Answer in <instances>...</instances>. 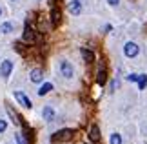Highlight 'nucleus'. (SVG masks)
Wrapping results in <instances>:
<instances>
[{
	"instance_id": "b1692460",
	"label": "nucleus",
	"mask_w": 147,
	"mask_h": 144,
	"mask_svg": "<svg viewBox=\"0 0 147 144\" xmlns=\"http://www.w3.org/2000/svg\"><path fill=\"white\" fill-rule=\"evenodd\" d=\"M0 16H2V8H0Z\"/></svg>"
},
{
	"instance_id": "5701e85b",
	"label": "nucleus",
	"mask_w": 147,
	"mask_h": 144,
	"mask_svg": "<svg viewBox=\"0 0 147 144\" xmlns=\"http://www.w3.org/2000/svg\"><path fill=\"white\" fill-rule=\"evenodd\" d=\"M104 29H105V33H109V31H111V29H113V26H111V24H107V26H105V27H104Z\"/></svg>"
},
{
	"instance_id": "a211bd4d",
	"label": "nucleus",
	"mask_w": 147,
	"mask_h": 144,
	"mask_svg": "<svg viewBox=\"0 0 147 144\" xmlns=\"http://www.w3.org/2000/svg\"><path fill=\"white\" fill-rule=\"evenodd\" d=\"M5 128H7V122H5L4 119H0V133H2V131H5Z\"/></svg>"
},
{
	"instance_id": "f03ea898",
	"label": "nucleus",
	"mask_w": 147,
	"mask_h": 144,
	"mask_svg": "<svg viewBox=\"0 0 147 144\" xmlns=\"http://www.w3.org/2000/svg\"><path fill=\"white\" fill-rule=\"evenodd\" d=\"M123 55L127 59H134V57L140 55V46L136 42H125L123 44Z\"/></svg>"
},
{
	"instance_id": "9b49d317",
	"label": "nucleus",
	"mask_w": 147,
	"mask_h": 144,
	"mask_svg": "<svg viewBox=\"0 0 147 144\" xmlns=\"http://www.w3.org/2000/svg\"><path fill=\"white\" fill-rule=\"evenodd\" d=\"M42 80H44V71L40 70V68H35V70H31V82L38 84V82H42Z\"/></svg>"
},
{
	"instance_id": "f3484780",
	"label": "nucleus",
	"mask_w": 147,
	"mask_h": 144,
	"mask_svg": "<svg viewBox=\"0 0 147 144\" xmlns=\"http://www.w3.org/2000/svg\"><path fill=\"white\" fill-rule=\"evenodd\" d=\"M109 142H111V144H122V142H123V141H122V135H120V133H113L111 139H109Z\"/></svg>"
},
{
	"instance_id": "20e7f679",
	"label": "nucleus",
	"mask_w": 147,
	"mask_h": 144,
	"mask_svg": "<svg viewBox=\"0 0 147 144\" xmlns=\"http://www.w3.org/2000/svg\"><path fill=\"white\" fill-rule=\"evenodd\" d=\"M22 38H24V42H27V44H35L36 42V33L29 26V22H27L26 27H24V35H22Z\"/></svg>"
},
{
	"instance_id": "dca6fc26",
	"label": "nucleus",
	"mask_w": 147,
	"mask_h": 144,
	"mask_svg": "<svg viewBox=\"0 0 147 144\" xmlns=\"http://www.w3.org/2000/svg\"><path fill=\"white\" fill-rule=\"evenodd\" d=\"M13 29H15V26L11 24V22H4V24L0 26V31H2V33H5V35H7V33H11Z\"/></svg>"
},
{
	"instance_id": "412c9836",
	"label": "nucleus",
	"mask_w": 147,
	"mask_h": 144,
	"mask_svg": "<svg viewBox=\"0 0 147 144\" xmlns=\"http://www.w3.org/2000/svg\"><path fill=\"white\" fill-rule=\"evenodd\" d=\"M118 88V80H113V82H111V91H115Z\"/></svg>"
},
{
	"instance_id": "6ab92c4d",
	"label": "nucleus",
	"mask_w": 147,
	"mask_h": 144,
	"mask_svg": "<svg viewBox=\"0 0 147 144\" xmlns=\"http://www.w3.org/2000/svg\"><path fill=\"white\" fill-rule=\"evenodd\" d=\"M127 80H129V82H136V80H138V75L131 73V75H129V77H127Z\"/></svg>"
},
{
	"instance_id": "ddd939ff",
	"label": "nucleus",
	"mask_w": 147,
	"mask_h": 144,
	"mask_svg": "<svg viewBox=\"0 0 147 144\" xmlns=\"http://www.w3.org/2000/svg\"><path fill=\"white\" fill-rule=\"evenodd\" d=\"M80 53H82V57H84V60H86V62H94V53H93L91 49L82 48V49H80Z\"/></svg>"
},
{
	"instance_id": "aec40b11",
	"label": "nucleus",
	"mask_w": 147,
	"mask_h": 144,
	"mask_svg": "<svg viewBox=\"0 0 147 144\" xmlns=\"http://www.w3.org/2000/svg\"><path fill=\"white\" fill-rule=\"evenodd\" d=\"M107 4H109V5H113V8H116V5L120 4V0H107Z\"/></svg>"
},
{
	"instance_id": "4be33fe9",
	"label": "nucleus",
	"mask_w": 147,
	"mask_h": 144,
	"mask_svg": "<svg viewBox=\"0 0 147 144\" xmlns=\"http://www.w3.org/2000/svg\"><path fill=\"white\" fill-rule=\"evenodd\" d=\"M16 144H26V142H24V139H22L20 135H16Z\"/></svg>"
},
{
	"instance_id": "6e6552de",
	"label": "nucleus",
	"mask_w": 147,
	"mask_h": 144,
	"mask_svg": "<svg viewBox=\"0 0 147 144\" xmlns=\"http://www.w3.org/2000/svg\"><path fill=\"white\" fill-rule=\"evenodd\" d=\"M58 22H60V9L55 5V2L51 0V24L53 26H58Z\"/></svg>"
},
{
	"instance_id": "4468645a",
	"label": "nucleus",
	"mask_w": 147,
	"mask_h": 144,
	"mask_svg": "<svg viewBox=\"0 0 147 144\" xmlns=\"http://www.w3.org/2000/svg\"><path fill=\"white\" fill-rule=\"evenodd\" d=\"M51 89H53V84H51V82H46V84H42V86H40V89H38V95L44 97V95H47Z\"/></svg>"
},
{
	"instance_id": "1a4fd4ad",
	"label": "nucleus",
	"mask_w": 147,
	"mask_h": 144,
	"mask_svg": "<svg viewBox=\"0 0 147 144\" xmlns=\"http://www.w3.org/2000/svg\"><path fill=\"white\" fill-rule=\"evenodd\" d=\"M69 13L75 15V16L82 13V2L80 0H71L69 2Z\"/></svg>"
},
{
	"instance_id": "7ed1b4c3",
	"label": "nucleus",
	"mask_w": 147,
	"mask_h": 144,
	"mask_svg": "<svg viewBox=\"0 0 147 144\" xmlns=\"http://www.w3.org/2000/svg\"><path fill=\"white\" fill-rule=\"evenodd\" d=\"M60 73H62V77H65V78H73V75H75V68H73V64L69 60H60Z\"/></svg>"
},
{
	"instance_id": "2eb2a0df",
	"label": "nucleus",
	"mask_w": 147,
	"mask_h": 144,
	"mask_svg": "<svg viewBox=\"0 0 147 144\" xmlns=\"http://www.w3.org/2000/svg\"><path fill=\"white\" fill-rule=\"evenodd\" d=\"M138 89H145L147 88V75H138Z\"/></svg>"
},
{
	"instance_id": "423d86ee",
	"label": "nucleus",
	"mask_w": 147,
	"mask_h": 144,
	"mask_svg": "<svg viewBox=\"0 0 147 144\" xmlns=\"http://www.w3.org/2000/svg\"><path fill=\"white\" fill-rule=\"evenodd\" d=\"M13 95H15V99L18 100V102H20V104L24 106V108H29V109L33 108V104H31V100H29V97H27L26 93H22V91H15Z\"/></svg>"
},
{
	"instance_id": "0eeeda50",
	"label": "nucleus",
	"mask_w": 147,
	"mask_h": 144,
	"mask_svg": "<svg viewBox=\"0 0 147 144\" xmlns=\"http://www.w3.org/2000/svg\"><path fill=\"white\" fill-rule=\"evenodd\" d=\"M96 82H98L100 86H104V84L107 82V70H105V64H104V62H102L100 68H98V73H96Z\"/></svg>"
},
{
	"instance_id": "39448f33",
	"label": "nucleus",
	"mask_w": 147,
	"mask_h": 144,
	"mask_svg": "<svg viewBox=\"0 0 147 144\" xmlns=\"http://www.w3.org/2000/svg\"><path fill=\"white\" fill-rule=\"evenodd\" d=\"M11 71H13V60H9V59L2 60V64H0V75L4 78H7L11 75Z\"/></svg>"
},
{
	"instance_id": "f8f14e48",
	"label": "nucleus",
	"mask_w": 147,
	"mask_h": 144,
	"mask_svg": "<svg viewBox=\"0 0 147 144\" xmlns=\"http://www.w3.org/2000/svg\"><path fill=\"white\" fill-rule=\"evenodd\" d=\"M42 117L47 120V122H51V120H55V109L51 108V106H46L42 109Z\"/></svg>"
},
{
	"instance_id": "f257e3e1",
	"label": "nucleus",
	"mask_w": 147,
	"mask_h": 144,
	"mask_svg": "<svg viewBox=\"0 0 147 144\" xmlns=\"http://www.w3.org/2000/svg\"><path fill=\"white\" fill-rule=\"evenodd\" d=\"M73 139V130H58L56 133L51 135V142H65V141H69Z\"/></svg>"
},
{
	"instance_id": "9d476101",
	"label": "nucleus",
	"mask_w": 147,
	"mask_h": 144,
	"mask_svg": "<svg viewBox=\"0 0 147 144\" xmlns=\"http://www.w3.org/2000/svg\"><path fill=\"white\" fill-rule=\"evenodd\" d=\"M89 139H91L94 144H98V142H100V130H98V126H96V124H93L91 128H89Z\"/></svg>"
}]
</instances>
